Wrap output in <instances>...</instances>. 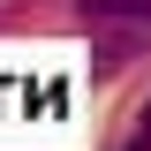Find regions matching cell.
Segmentation results:
<instances>
[{
	"label": "cell",
	"mask_w": 151,
	"mask_h": 151,
	"mask_svg": "<svg viewBox=\"0 0 151 151\" xmlns=\"http://www.w3.org/2000/svg\"><path fill=\"white\" fill-rule=\"evenodd\" d=\"M83 23H121V30H144L151 38V0H76Z\"/></svg>",
	"instance_id": "cell-1"
},
{
	"label": "cell",
	"mask_w": 151,
	"mask_h": 151,
	"mask_svg": "<svg viewBox=\"0 0 151 151\" xmlns=\"http://www.w3.org/2000/svg\"><path fill=\"white\" fill-rule=\"evenodd\" d=\"M136 45H144V30H113V38H98V45H91V68L113 76L121 60H136Z\"/></svg>",
	"instance_id": "cell-2"
},
{
	"label": "cell",
	"mask_w": 151,
	"mask_h": 151,
	"mask_svg": "<svg viewBox=\"0 0 151 151\" xmlns=\"http://www.w3.org/2000/svg\"><path fill=\"white\" fill-rule=\"evenodd\" d=\"M121 151H151V106L136 113V129H129V144H121Z\"/></svg>",
	"instance_id": "cell-3"
}]
</instances>
